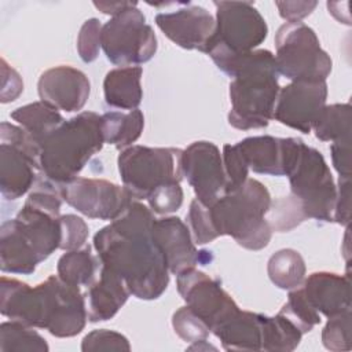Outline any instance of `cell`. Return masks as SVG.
Segmentation results:
<instances>
[{
	"instance_id": "5b68a950",
	"label": "cell",
	"mask_w": 352,
	"mask_h": 352,
	"mask_svg": "<svg viewBox=\"0 0 352 352\" xmlns=\"http://www.w3.org/2000/svg\"><path fill=\"white\" fill-rule=\"evenodd\" d=\"M103 144L100 116L82 111L63 121L38 143L41 173L52 183L63 186L78 177Z\"/></svg>"
},
{
	"instance_id": "f6af8a7d",
	"label": "cell",
	"mask_w": 352,
	"mask_h": 352,
	"mask_svg": "<svg viewBox=\"0 0 352 352\" xmlns=\"http://www.w3.org/2000/svg\"><path fill=\"white\" fill-rule=\"evenodd\" d=\"M330 154L333 166L340 177H351V139L333 142Z\"/></svg>"
},
{
	"instance_id": "52a82bcc",
	"label": "cell",
	"mask_w": 352,
	"mask_h": 352,
	"mask_svg": "<svg viewBox=\"0 0 352 352\" xmlns=\"http://www.w3.org/2000/svg\"><path fill=\"white\" fill-rule=\"evenodd\" d=\"M183 150L175 147L129 146L121 150L117 165L122 186L135 199H147L160 186L180 183Z\"/></svg>"
},
{
	"instance_id": "9c48e42d",
	"label": "cell",
	"mask_w": 352,
	"mask_h": 352,
	"mask_svg": "<svg viewBox=\"0 0 352 352\" xmlns=\"http://www.w3.org/2000/svg\"><path fill=\"white\" fill-rule=\"evenodd\" d=\"M286 176L292 195L301 202L307 219L333 221L337 186L319 150L302 142Z\"/></svg>"
},
{
	"instance_id": "7402d4cb",
	"label": "cell",
	"mask_w": 352,
	"mask_h": 352,
	"mask_svg": "<svg viewBox=\"0 0 352 352\" xmlns=\"http://www.w3.org/2000/svg\"><path fill=\"white\" fill-rule=\"evenodd\" d=\"M59 217L23 204L15 217V223L36 252L40 261L48 258L60 245Z\"/></svg>"
},
{
	"instance_id": "83f0119b",
	"label": "cell",
	"mask_w": 352,
	"mask_h": 352,
	"mask_svg": "<svg viewBox=\"0 0 352 352\" xmlns=\"http://www.w3.org/2000/svg\"><path fill=\"white\" fill-rule=\"evenodd\" d=\"M11 118L16 121V124L22 126L37 143L45 139L65 121L56 109L41 100L15 109L11 113Z\"/></svg>"
},
{
	"instance_id": "f35d334b",
	"label": "cell",
	"mask_w": 352,
	"mask_h": 352,
	"mask_svg": "<svg viewBox=\"0 0 352 352\" xmlns=\"http://www.w3.org/2000/svg\"><path fill=\"white\" fill-rule=\"evenodd\" d=\"M60 226V245L62 250H74L85 246L88 238V226L87 223L76 214H62L59 217Z\"/></svg>"
},
{
	"instance_id": "c3c4849f",
	"label": "cell",
	"mask_w": 352,
	"mask_h": 352,
	"mask_svg": "<svg viewBox=\"0 0 352 352\" xmlns=\"http://www.w3.org/2000/svg\"><path fill=\"white\" fill-rule=\"evenodd\" d=\"M187 349H188V351H209V349L216 351V346L210 345L206 340H201V341L191 342V345H190Z\"/></svg>"
},
{
	"instance_id": "484cf974",
	"label": "cell",
	"mask_w": 352,
	"mask_h": 352,
	"mask_svg": "<svg viewBox=\"0 0 352 352\" xmlns=\"http://www.w3.org/2000/svg\"><path fill=\"white\" fill-rule=\"evenodd\" d=\"M100 126L104 143L124 150L135 143L144 126V117L139 109L122 111H109L100 116Z\"/></svg>"
},
{
	"instance_id": "f1b7e54d",
	"label": "cell",
	"mask_w": 352,
	"mask_h": 352,
	"mask_svg": "<svg viewBox=\"0 0 352 352\" xmlns=\"http://www.w3.org/2000/svg\"><path fill=\"white\" fill-rule=\"evenodd\" d=\"M271 282L282 290H293L302 285L305 279V261L294 249H280L275 252L267 264Z\"/></svg>"
},
{
	"instance_id": "4fadbf2b",
	"label": "cell",
	"mask_w": 352,
	"mask_h": 352,
	"mask_svg": "<svg viewBox=\"0 0 352 352\" xmlns=\"http://www.w3.org/2000/svg\"><path fill=\"white\" fill-rule=\"evenodd\" d=\"M63 201L89 219H117L135 199L131 192L104 179L76 177L60 186Z\"/></svg>"
},
{
	"instance_id": "8992f818",
	"label": "cell",
	"mask_w": 352,
	"mask_h": 352,
	"mask_svg": "<svg viewBox=\"0 0 352 352\" xmlns=\"http://www.w3.org/2000/svg\"><path fill=\"white\" fill-rule=\"evenodd\" d=\"M216 28L205 54L221 70L234 58L257 50L267 38L268 26L249 1H214Z\"/></svg>"
},
{
	"instance_id": "d4e9b609",
	"label": "cell",
	"mask_w": 352,
	"mask_h": 352,
	"mask_svg": "<svg viewBox=\"0 0 352 352\" xmlns=\"http://www.w3.org/2000/svg\"><path fill=\"white\" fill-rule=\"evenodd\" d=\"M140 66H125L110 70L103 80V94L107 106L121 110H135L142 102Z\"/></svg>"
},
{
	"instance_id": "d6a6232c",
	"label": "cell",
	"mask_w": 352,
	"mask_h": 352,
	"mask_svg": "<svg viewBox=\"0 0 352 352\" xmlns=\"http://www.w3.org/2000/svg\"><path fill=\"white\" fill-rule=\"evenodd\" d=\"M279 314L294 323L302 334L309 333L316 324L320 323L319 312L311 305L302 287L300 286L290 290L287 301L283 304Z\"/></svg>"
},
{
	"instance_id": "60d3db41",
	"label": "cell",
	"mask_w": 352,
	"mask_h": 352,
	"mask_svg": "<svg viewBox=\"0 0 352 352\" xmlns=\"http://www.w3.org/2000/svg\"><path fill=\"white\" fill-rule=\"evenodd\" d=\"M221 158H223L226 180H227L226 192H228L239 187L248 179L249 168L243 157L241 155L236 144H224Z\"/></svg>"
},
{
	"instance_id": "d590c367",
	"label": "cell",
	"mask_w": 352,
	"mask_h": 352,
	"mask_svg": "<svg viewBox=\"0 0 352 352\" xmlns=\"http://www.w3.org/2000/svg\"><path fill=\"white\" fill-rule=\"evenodd\" d=\"M172 327L175 333L186 342L206 340L210 330L206 323L195 315L187 305L179 308L172 316Z\"/></svg>"
},
{
	"instance_id": "30bf717a",
	"label": "cell",
	"mask_w": 352,
	"mask_h": 352,
	"mask_svg": "<svg viewBox=\"0 0 352 352\" xmlns=\"http://www.w3.org/2000/svg\"><path fill=\"white\" fill-rule=\"evenodd\" d=\"M43 176L38 143L19 125H0V191L14 201L32 191Z\"/></svg>"
},
{
	"instance_id": "ffe728a7",
	"label": "cell",
	"mask_w": 352,
	"mask_h": 352,
	"mask_svg": "<svg viewBox=\"0 0 352 352\" xmlns=\"http://www.w3.org/2000/svg\"><path fill=\"white\" fill-rule=\"evenodd\" d=\"M301 287L311 305L327 318L351 309V279L348 274L314 272L304 279Z\"/></svg>"
},
{
	"instance_id": "7bdbcfd3",
	"label": "cell",
	"mask_w": 352,
	"mask_h": 352,
	"mask_svg": "<svg viewBox=\"0 0 352 352\" xmlns=\"http://www.w3.org/2000/svg\"><path fill=\"white\" fill-rule=\"evenodd\" d=\"M333 221L348 227L351 221V177H338Z\"/></svg>"
},
{
	"instance_id": "ee69618b",
	"label": "cell",
	"mask_w": 352,
	"mask_h": 352,
	"mask_svg": "<svg viewBox=\"0 0 352 352\" xmlns=\"http://www.w3.org/2000/svg\"><path fill=\"white\" fill-rule=\"evenodd\" d=\"M23 91V81L19 73L12 69L4 58H1V91L0 102L8 103L14 102Z\"/></svg>"
},
{
	"instance_id": "6da1fadb",
	"label": "cell",
	"mask_w": 352,
	"mask_h": 352,
	"mask_svg": "<svg viewBox=\"0 0 352 352\" xmlns=\"http://www.w3.org/2000/svg\"><path fill=\"white\" fill-rule=\"evenodd\" d=\"M154 221V212L133 199L94 236L102 265L117 274L139 300H155L169 285V270L153 239Z\"/></svg>"
},
{
	"instance_id": "bcb514c9",
	"label": "cell",
	"mask_w": 352,
	"mask_h": 352,
	"mask_svg": "<svg viewBox=\"0 0 352 352\" xmlns=\"http://www.w3.org/2000/svg\"><path fill=\"white\" fill-rule=\"evenodd\" d=\"M279 15L287 22H301L316 8L318 1H276Z\"/></svg>"
},
{
	"instance_id": "1f68e13d",
	"label": "cell",
	"mask_w": 352,
	"mask_h": 352,
	"mask_svg": "<svg viewBox=\"0 0 352 352\" xmlns=\"http://www.w3.org/2000/svg\"><path fill=\"white\" fill-rule=\"evenodd\" d=\"M50 346L34 327L18 320L3 322L0 326L1 352H48Z\"/></svg>"
},
{
	"instance_id": "e575fe53",
	"label": "cell",
	"mask_w": 352,
	"mask_h": 352,
	"mask_svg": "<svg viewBox=\"0 0 352 352\" xmlns=\"http://www.w3.org/2000/svg\"><path fill=\"white\" fill-rule=\"evenodd\" d=\"M322 342L326 349L333 352L349 351L351 344V309L329 318L322 330Z\"/></svg>"
},
{
	"instance_id": "9a60e30c",
	"label": "cell",
	"mask_w": 352,
	"mask_h": 352,
	"mask_svg": "<svg viewBox=\"0 0 352 352\" xmlns=\"http://www.w3.org/2000/svg\"><path fill=\"white\" fill-rule=\"evenodd\" d=\"M326 81H292L278 92L274 117L278 122L309 133L326 106Z\"/></svg>"
},
{
	"instance_id": "44dd1931",
	"label": "cell",
	"mask_w": 352,
	"mask_h": 352,
	"mask_svg": "<svg viewBox=\"0 0 352 352\" xmlns=\"http://www.w3.org/2000/svg\"><path fill=\"white\" fill-rule=\"evenodd\" d=\"M131 296L125 282L104 265L100 267L99 278L88 287L85 307L88 320L103 322L111 319Z\"/></svg>"
},
{
	"instance_id": "ab89813d",
	"label": "cell",
	"mask_w": 352,
	"mask_h": 352,
	"mask_svg": "<svg viewBox=\"0 0 352 352\" xmlns=\"http://www.w3.org/2000/svg\"><path fill=\"white\" fill-rule=\"evenodd\" d=\"M102 23L98 18L87 19L78 33L77 37V52L82 62L91 63L99 55L100 47V33H102Z\"/></svg>"
},
{
	"instance_id": "ac0fdd59",
	"label": "cell",
	"mask_w": 352,
	"mask_h": 352,
	"mask_svg": "<svg viewBox=\"0 0 352 352\" xmlns=\"http://www.w3.org/2000/svg\"><path fill=\"white\" fill-rule=\"evenodd\" d=\"M302 140L298 138L250 136L236 143L249 169L254 173L286 176Z\"/></svg>"
},
{
	"instance_id": "5bb4252c",
	"label": "cell",
	"mask_w": 352,
	"mask_h": 352,
	"mask_svg": "<svg viewBox=\"0 0 352 352\" xmlns=\"http://www.w3.org/2000/svg\"><path fill=\"white\" fill-rule=\"evenodd\" d=\"M182 170L195 192V198L209 206L227 187L223 158L219 147L206 140L191 143L182 153Z\"/></svg>"
},
{
	"instance_id": "7dc6e473",
	"label": "cell",
	"mask_w": 352,
	"mask_h": 352,
	"mask_svg": "<svg viewBox=\"0 0 352 352\" xmlns=\"http://www.w3.org/2000/svg\"><path fill=\"white\" fill-rule=\"evenodd\" d=\"M94 6L103 14L116 16L129 7L138 6L136 1H94Z\"/></svg>"
},
{
	"instance_id": "e0dca14e",
	"label": "cell",
	"mask_w": 352,
	"mask_h": 352,
	"mask_svg": "<svg viewBox=\"0 0 352 352\" xmlns=\"http://www.w3.org/2000/svg\"><path fill=\"white\" fill-rule=\"evenodd\" d=\"M155 25L176 45L205 52L216 28L214 16L201 6L190 3L173 12H161Z\"/></svg>"
},
{
	"instance_id": "8fae6325",
	"label": "cell",
	"mask_w": 352,
	"mask_h": 352,
	"mask_svg": "<svg viewBox=\"0 0 352 352\" xmlns=\"http://www.w3.org/2000/svg\"><path fill=\"white\" fill-rule=\"evenodd\" d=\"M100 47L113 65L136 66L155 55L157 37L153 28L146 23L143 12L135 6L111 16L102 26Z\"/></svg>"
},
{
	"instance_id": "ba28073f",
	"label": "cell",
	"mask_w": 352,
	"mask_h": 352,
	"mask_svg": "<svg viewBox=\"0 0 352 352\" xmlns=\"http://www.w3.org/2000/svg\"><path fill=\"white\" fill-rule=\"evenodd\" d=\"M275 48L278 73L290 81H326L331 72L330 56L304 22L283 23L275 34Z\"/></svg>"
},
{
	"instance_id": "7c38bea8",
	"label": "cell",
	"mask_w": 352,
	"mask_h": 352,
	"mask_svg": "<svg viewBox=\"0 0 352 352\" xmlns=\"http://www.w3.org/2000/svg\"><path fill=\"white\" fill-rule=\"evenodd\" d=\"M176 287L186 305L206 323L210 333L239 311L221 283L197 268L177 274Z\"/></svg>"
},
{
	"instance_id": "f546056e",
	"label": "cell",
	"mask_w": 352,
	"mask_h": 352,
	"mask_svg": "<svg viewBox=\"0 0 352 352\" xmlns=\"http://www.w3.org/2000/svg\"><path fill=\"white\" fill-rule=\"evenodd\" d=\"M301 337L300 329L282 314L278 312L275 316L263 315L261 351H294Z\"/></svg>"
},
{
	"instance_id": "603a6c76",
	"label": "cell",
	"mask_w": 352,
	"mask_h": 352,
	"mask_svg": "<svg viewBox=\"0 0 352 352\" xmlns=\"http://www.w3.org/2000/svg\"><path fill=\"white\" fill-rule=\"evenodd\" d=\"M212 333L226 351H261L263 315L239 309Z\"/></svg>"
},
{
	"instance_id": "4316f807",
	"label": "cell",
	"mask_w": 352,
	"mask_h": 352,
	"mask_svg": "<svg viewBox=\"0 0 352 352\" xmlns=\"http://www.w3.org/2000/svg\"><path fill=\"white\" fill-rule=\"evenodd\" d=\"M102 263L98 256L92 253V248L85 245L80 249L67 250L58 260V276L73 286L89 287L100 271Z\"/></svg>"
},
{
	"instance_id": "b9f144b4",
	"label": "cell",
	"mask_w": 352,
	"mask_h": 352,
	"mask_svg": "<svg viewBox=\"0 0 352 352\" xmlns=\"http://www.w3.org/2000/svg\"><path fill=\"white\" fill-rule=\"evenodd\" d=\"M148 208L157 214L176 212L183 204V190L180 183H168L155 188L147 198Z\"/></svg>"
},
{
	"instance_id": "74e56055",
	"label": "cell",
	"mask_w": 352,
	"mask_h": 352,
	"mask_svg": "<svg viewBox=\"0 0 352 352\" xmlns=\"http://www.w3.org/2000/svg\"><path fill=\"white\" fill-rule=\"evenodd\" d=\"M82 352L98 351H131V344L121 333L99 329L88 333L81 342Z\"/></svg>"
},
{
	"instance_id": "2e32d148",
	"label": "cell",
	"mask_w": 352,
	"mask_h": 352,
	"mask_svg": "<svg viewBox=\"0 0 352 352\" xmlns=\"http://www.w3.org/2000/svg\"><path fill=\"white\" fill-rule=\"evenodd\" d=\"M153 239L169 272L175 275L197 265H208L213 260L212 252L197 249L188 226L176 216L155 219Z\"/></svg>"
},
{
	"instance_id": "8d00e7d4",
	"label": "cell",
	"mask_w": 352,
	"mask_h": 352,
	"mask_svg": "<svg viewBox=\"0 0 352 352\" xmlns=\"http://www.w3.org/2000/svg\"><path fill=\"white\" fill-rule=\"evenodd\" d=\"M187 223H188V228L191 231L192 239L197 245H205L219 238L209 214V208L204 205L201 201H198L197 198L192 199L190 204V209L187 213Z\"/></svg>"
},
{
	"instance_id": "836d02e7",
	"label": "cell",
	"mask_w": 352,
	"mask_h": 352,
	"mask_svg": "<svg viewBox=\"0 0 352 352\" xmlns=\"http://www.w3.org/2000/svg\"><path fill=\"white\" fill-rule=\"evenodd\" d=\"M267 220L272 232H287L294 227L300 226L304 220H307V216L301 202L290 194L289 197H282L271 201Z\"/></svg>"
},
{
	"instance_id": "4dcf8cb0",
	"label": "cell",
	"mask_w": 352,
	"mask_h": 352,
	"mask_svg": "<svg viewBox=\"0 0 352 352\" xmlns=\"http://www.w3.org/2000/svg\"><path fill=\"white\" fill-rule=\"evenodd\" d=\"M351 113L349 103H334L324 106L312 131L322 142H338L351 139Z\"/></svg>"
},
{
	"instance_id": "3957f363",
	"label": "cell",
	"mask_w": 352,
	"mask_h": 352,
	"mask_svg": "<svg viewBox=\"0 0 352 352\" xmlns=\"http://www.w3.org/2000/svg\"><path fill=\"white\" fill-rule=\"evenodd\" d=\"M221 72L232 77L228 124L241 131L267 126L280 89L274 54L268 50L250 51L230 60Z\"/></svg>"
},
{
	"instance_id": "7a4b0ae2",
	"label": "cell",
	"mask_w": 352,
	"mask_h": 352,
	"mask_svg": "<svg viewBox=\"0 0 352 352\" xmlns=\"http://www.w3.org/2000/svg\"><path fill=\"white\" fill-rule=\"evenodd\" d=\"M0 312L11 320L45 329L59 338L80 334L88 320L80 287L63 282L58 275L48 276L34 287L1 276Z\"/></svg>"
},
{
	"instance_id": "d6986e66",
	"label": "cell",
	"mask_w": 352,
	"mask_h": 352,
	"mask_svg": "<svg viewBox=\"0 0 352 352\" xmlns=\"http://www.w3.org/2000/svg\"><path fill=\"white\" fill-rule=\"evenodd\" d=\"M41 102L56 110L73 113L81 110L91 92V84L81 70L60 65L41 73L37 82Z\"/></svg>"
},
{
	"instance_id": "277c9868",
	"label": "cell",
	"mask_w": 352,
	"mask_h": 352,
	"mask_svg": "<svg viewBox=\"0 0 352 352\" xmlns=\"http://www.w3.org/2000/svg\"><path fill=\"white\" fill-rule=\"evenodd\" d=\"M271 201L267 187L248 177L239 187L223 194L208 206L217 235H228L249 250L264 249L272 236L267 220Z\"/></svg>"
},
{
	"instance_id": "cb8c5ba5",
	"label": "cell",
	"mask_w": 352,
	"mask_h": 352,
	"mask_svg": "<svg viewBox=\"0 0 352 352\" xmlns=\"http://www.w3.org/2000/svg\"><path fill=\"white\" fill-rule=\"evenodd\" d=\"M36 252L21 234L15 219L7 220L0 227V268L10 274H33L40 264Z\"/></svg>"
}]
</instances>
